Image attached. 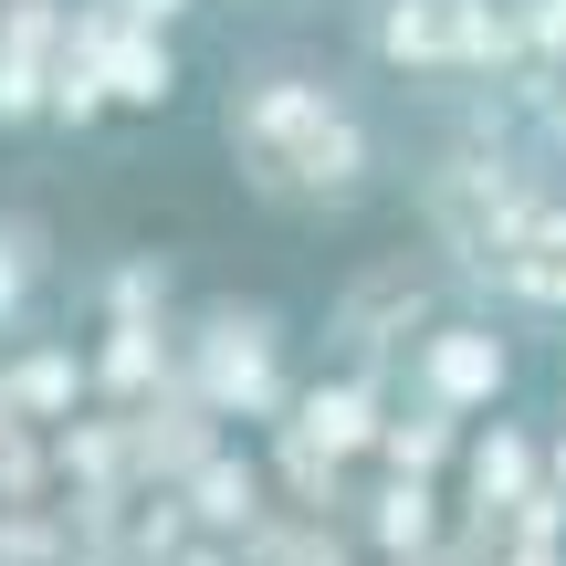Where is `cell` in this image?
Returning <instances> with one entry per match:
<instances>
[{"label": "cell", "instance_id": "obj_1", "mask_svg": "<svg viewBox=\"0 0 566 566\" xmlns=\"http://www.w3.org/2000/svg\"><path fill=\"white\" fill-rule=\"evenodd\" d=\"M221 147H231V179L263 210H294V221L357 210V200H378V179H388V137L357 105V84H336L325 63H294V53L231 63Z\"/></svg>", "mask_w": 566, "mask_h": 566}, {"label": "cell", "instance_id": "obj_2", "mask_svg": "<svg viewBox=\"0 0 566 566\" xmlns=\"http://www.w3.org/2000/svg\"><path fill=\"white\" fill-rule=\"evenodd\" d=\"M535 200H546V189H535V158L504 137V105H483L472 137H451L441 158L420 168V231L472 294H483L493 263L514 252V231L535 221Z\"/></svg>", "mask_w": 566, "mask_h": 566}, {"label": "cell", "instance_id": "obj_3", "mask_svg": "<svg viewBox=\"0 0 566 566\" xmlns=\"http://www.w3.org/2000/svg\"><path fill=\"white\" fill-rule=\"evenodd\" d=\"M283 315L273 304H252V294H210V304H189V325H179V388L210 409V420H283V409L304 399L294 388V367H283Z\"/></svg>", "mask_w": 566, "mask_h": 566}, {"label": "cell", "instance_id": "obj_4", "mask_svg": "<svg viewBox=\"0 0 566 566\" xmlns=\"http://www.w3.org/2000/svg\"><path fill=\"white\" fill-rule=\"evenodd\" d=\"M525 357H514L504 315H441L420 346L399 357V409H430V420H493L514 399Z\"/></svg>", "mask_w": 566, "mask_h": 566}, {"label": "cell", "instance_id": "obj_5", "mask_svg": "<svg viewBox=\"0 0 566 566\" xmlns=\"http://www.w3.org/2000/svg\"><path fill=\"white\" fill-rule=\"evenodd\" d=\"M430 304H441V273L409 263V252H388V263H367L346 283L336 304H325V346H336V367H357V378H378L388 357H409V346L430 336Z\"/></svg>", "mask_w": 566, "mask_h": 566}, {"label": "cell", "instance_id": "obj_6", "mask_svg": "<svg viewBox=\"0 0 566 566\" xmlns=\"http://www.w3.org/2000/svg\"><path fill=\"white\" fill-rule=\"evenodd\" d=\"M74 53V0H0V126H53V84Z\"/></svg>", "mask_w": 566, "mask_h": 566}, {"label": "cell", "instance_id": "obj_7", "mask_svg": "<svg viewBox=\"0 0 566 566\" xmlns=\"http://www.w3.org/2000/svg\"><path fill=\"white\" fill-rule=\"evenodd\" d=\"M74 42L105 63L116 116H168V105H179V42L168 32H126L105 0H74Z\"/></svg>", "mask_w": 566, "mask_h": 566}, {"label": "cell", "instance_id": "obj_8", "mask_svg": "<svg viewBox=\"0 0 566 566\" xmlns=\"http://www.w3.org/2000/svg\"><path fill=\"white\" fill-rule=\"evenodd\" d=\"M388 378H357V367H336V378H315L294 409H283V441H304L315 462H367V451L388 441Z\"/></svg>", "mask_w": 566, "mask_h": 566}, {"label": "cell", "instance_id": "obj_9", "mask_svg": "<svg viewBox=\"0 0 566 566\" xmlns=\"http://www.w3.org/2000/svg\"><path fill=\"white\" fill-rule=\"evenodd\" d=\"M504 315H535V325H566V200L546 189L535 200V221L514 231V252L493 263V283H483Z\"/></svg>", "mask_w": 566, "mask_h": 566}, {"label": "cell", "instance_id": "obj_10", "mask_svg": "<svg viewBox=\"0 0 566 566\" xmlns=\"http://www.w3.org/2000/svg\"><path fill=\"white\" fill-rule=\"evenodd\" d=\"M84 388H95V357H74V346H32V357L0 367V409H11L21 430H53L84 409Z\"/></svg>", "mask_w": 566, "mask_h": 566}, {"label": "cell", "instance_id": "obj_11", "mask_svg": "<svg viewBox=\"0 0 566 566\" xmlns=\"http://www.w3.org/2000/svg\"><path fill=\"white\" fill-rule=\"evenodd\" d=\"M535 493H546V441L514 430V420H493L483 441H472V504H483L493 525H514Z\"/></svg>", "mask_w": 566, "mask_h": 566}, {"label": "cell", "instance_id": "obj_12", "mask_svg": "<svg viewBox=\"0 0 566 566\" xmlns=\"http://www.w3.org/2000/svg\"><path fill=\"white\" fill-rule=\"evenodd\" d=\"M158 378H179V336H168V315H126V325H105V346H95V388L116 409H147V388Z\"/></svg>", "mask_w": 566, "mask_h": 566}, {"label": "cell", "instance_id": "obj_13", "mask_svg": "<svg viewBox=\"0 0 566 566\" xmlns=\"http://www.w3.org/2000/svg\"><path fill=\"white\" fill-rule=\"evenodd\" d=\"M367 546L388 566H430V546H441V483H399V472H388V483L367 493Z\"/></svg>", "mask_w": 566, "mask_h": 566}, {"label": "cell", "instance_id": "obj_14", "mask_svg": "<svg viewBox=\"0 0 566 566\" xmlns=\"http://www.w3.org/2000/svg\"><path fill=\"white\" fill-rule=\"evenodd\" d=\"M179 504L200 514V535H210V546H221V535H252V525H263V472H252L242 451H210V462L179 483Z\"/></svg>", "mask_w": 566, "mask_h": 566}, {"label": "cell", "instance_id": "obj_15", "mask_svg": "<svg viewBox=\"0 0 566 566\" xmlns=\"http://www.w3.org/2000/svg\"><path fill=\"white\" fill-rule=\"evenodd\" d=\"M42 273H53V231H42L32 210H0V336H11V325L32 315Z\"/></svg>", "mask_w": 566, "mask_h": 566}, {"label": "cell", "instance_id": "obj_16", "mask_svg": "<svg viewBox=\"0 0 566 566\" xmlns=\"http://www.w3.org/2000/svg\"><path fill=\"white\" fill-rule=\"evenodd\" d=\"M451 430H462V420H430V409H399V420H388V441H378V462L399 472V483H441V462H451Z\"/></svg>", "mask_w": 566, "mask_h": 566}, {"label": "cell", "instance_id": "obj_17", "mask_svg": "<svg viewBox=\"0 0 566 566\" xmlns=\"http://www.w3.org/2000/svg\"><path fill=\"white\" fill-rule=\"evenodd\" d=\"M105 116H116V95H105V63L74 42V53H63V84H53V126H105Z\"/></svg>", "mask_w": 566, "mask_h": 566}, {"label": "cell", "instance_id": "obj_18", "mask_svg": "<svg viewBox=\"0 0 566 566\" xmlns=\"http://www.w3.org/2000/svg\"><path fill=\"white\" fill-rule=\"evenodd\" d=\"M105 304H116V325H126V315H158V304H168V263H158V252H147V263L105 273Z\"/></svg>", "mask_w": 566, "mask_h": 566}, {"label": "cell", "instance_id": "obj_19", "mask_svg": "<svg viewBox=\"0 0 566 566\" xmlns=\"http://www.w3.org/2000/svg\"><path fill=\"white\" fill-rule=\"evenodd\" d=\"M525 42H535V63H566V0H525Z\"/></svg>", "mask_w": 566, "mask_h": 566}, {"label": "cell", "instance_id": "obj_20", "mask_svg": "<svg viewBox=\"0 0 566 566\" xmlns=\"http://www.w3.org/2000/svg\"><path fill=\"white\" fill-rule=\"evenodd\" d=\"M105 11H116L126 32H179V21L200 11V0H105Z\"/></svg>", "mask_w": 566, "mask_h": 566}, {"label": "cell", "instance_id": "obj_21", "mask_svg": "<svg viewBox=\"0 0 566 566\" xmlns=\"http://www.w3.org/2000/svg\"><path fill=\"white\" fill-rule=\"evenodd\" d=\"M546 483H556V504H566V430L546 441Z\"/></svg>", "mask_w": 566, "mask_h": 566}, {"label": "cell", "instance_id": "obj_22", "mask_svg": "<svg viewBox=\"0 0 566 566\" xmlns=\"http://www.w3.org/2000/svg\"><path fill=\"white\" fill-rule=\"evenodd\" d=\"M179 566H231V556H221V546H189V556H179Z\"/></svg>", "mask_w": 566, "mask_h": 566}, {"label": "cell", "instance_id": "obj_23", "mask_svg": "<svg viewBox=\"0 0 566 566\" xmlns=\"http://www.w3.org/2000/svg\"><path fill=\"white\" fill-rule=\"evenodd\" d=\"M556 105H566V63H556Z\"/></svg>", "mask_w": 566, "mask_h": 566}]
</instances>
